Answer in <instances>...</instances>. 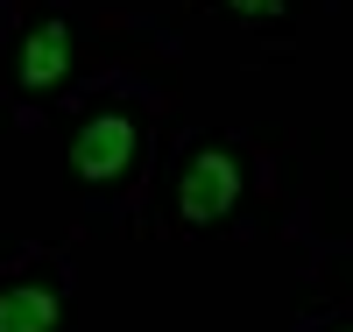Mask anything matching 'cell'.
Here are the masks:
<instances>
[{
    "label": "cell",
    "mask_w": 353,
    "mask_h": 332,
    "mask_svg": "<svg viewBox=\"0 0 353 332\" xmlns=\"http://www.w3.org/2000/svg\"><path fill=\"white\" fill-rule=\"evenodd\" d=\"M241 191H248V170H241V156H233L226 141H205V148H191L184 156V170H176V226H219L233 205H241Z\"/></svg>",
    "instance_id": "cell-1"
},
{
    "label": "cell",
    "mask_w": 353,
    "mask_h": 332,
    "mask_svg": "<svg viewBox=\"0 0 353 332\" xmlns=\"http://www.w3.org/2000/svg\"><path fill=\"white\" fill-rule=\"evenodd\" d=\"M134 156H141V120L128 106H106V113H92L71 135V177H85V184H113V177H128Z\"/></svg>",
    "instance_id": "cell-2"
},
{
    "label": "cell",
    "mask_w": 353,
    "mask_h": 332,
    "mask_svg": "<svg viewBox=\"0 0 353 332\" xmlns=\"http://www.w3.org/2000/svg\"><path fill=\"white\" fill-rule=\"evenodd\" d=\"M57 325H64V290L50 276L0 283V332H57Z\"/></svg>",
    "instance_id": "cell-4"
},
{
    "label": "cell",
    "mask_w": 353,
    "mask_h": 332,
    "mask_svg": "<svg viewBox=\"0 0 353 332\" xmlns=\"http://www.w3.org/2000/svg\"><path fill=\"white\" fill-rule=\"evenodd\" d=\"M339 332H353V325H339Z\"/></svg>",
    "instance_id": "cell-6"
},
{
    "label": "cell",
    "mask_w": 353,
    "mask_h": 332,
    "mask_svg": "<svg viewBox=\"0 0 353 332\" xmlns=\"http://www.w3.org/2000/svg\"><path fill=\"white\" fill-rule=\"evenodd\" d=\"M233 21H283V0H219Z\"/></svg>",
    "instance_id": "cell-5"
},
{
    "label": "cell",
    "mask_w": 353,
    "mask_h": 332,
    "mask_svg": "<svg viewBox=\"0 0 353 332\" xmlns=\"http://www.w3.org/2000/svg\"><path fill=\"white\" fill-rule=\"evenodd\" d=\"M64 71H71V21H36L21 36V50H14V78H21V92H57L64 85Z\"/></svg>",
    "instance_id": "cell-3"
}]
</instances>
